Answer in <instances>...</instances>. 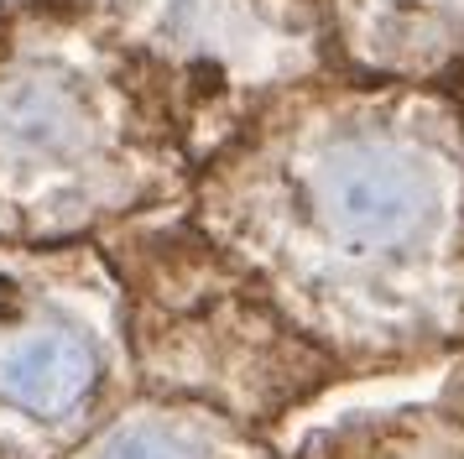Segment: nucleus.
<instances>
[{
  "instance_id": "2",
  "label": "nucleus",
  "mask_w": 464,
  "mask_h": 459,
  "mask_svg": "<svg viewBox=\"0 0 464 459\" xmlns=\"http://www.w3.org/2000/svg\"><path fill=\"white\" fill-rule=\"evenodd\" d=\"M204 142L84 0H0V240H100L188 209Z\"/></svg>"
},
{
  "instance_id": "1",
  "label": "nucleus",
  "mask_w": 464,
  "mask_h": 459,
  "mask_svg": "<svg viewBox=\"0 0 464 459\" xmlns=\"http://www.w3.org/2000/svg\"><path fill=\"white\" fill-rule=\"evenodd\" d=\"M193 225L344 376L464 345V121L443 83L308 73L198 162Z\"/></svg>"
},
{
  "instance_id": "7",
  "label": "nucleus",
  "mask_w": 464,
  "mask_h": 459,
  "mask_svg": "<svg viewBox=\"0 0 464 459\" xmlns=\"http://www.w3.org/2000/svg\"><path fill=\"white\" fill-rule=\"evenodd\" d=\"M63 459H276V449L272 434H256L214 407L136 392Z\"/></svg>"
},
{
  "instance_id": "6",
  "label": "nucleus",
  "mask_w": 464,
  "mask_h": 459,
  "mask_svg": "<svg viewBox=\"0 0 464 459\" xmlns=\"http://www.w3.org/2000/svg\"><path fill=\"white\" fill-rule=\"evenodd\" d=\"M329 68L449 83L464 63V0H318Z\"/></svg>"
},
{
  "instance_id": "8",
  "label": "nucleus",
  "mask_w": 464,
  "mask_h": 459,
  "mask_svg": "<svg viewBox=\"0 0 464 459\" xmlns=\"http://www.w3.org/2000/svg\"><path fill=\"white\" fill-rule=\"evenodd\" d=\"M287 459H464V417L449 413L360 417V423H339L329 434L308 438Z\"/></svg>"
},
{
  "instance_id": "4",
  "label": "nucleus",
  "mask_w": 464,
  "mask_h": 459,
  "mask_svg": "<svg viewBox=\"0 0 464 459\" xmlns=\"http://www.w3.org/2000/svg\"><path fill=\"white\" fill-rule=\"evenodd\" d=\"M136 396L100 240H0V459H63Z\"/></svg>"
},
{
  "instance_id": "3",
  "label": "nucleus",
  "mask_w": 464,
  "mask_h": 459,
  "mask_svg": "<svg viewBox=\"0 0 464 459\" xmlns=\"http://www.w3.org/2000/svg\"><path fill=\"white\" fill-rule=\"evenodd\" d=\"M100 250L126 303L136 392L198 402L272 434L344 376L183 209L110 230Z\"/></svg>"
},
{
  "instance_id": "5",
  "label": "nucleus",
  "mask_w": 464,
  "mask_h": 459,
  "mask_svg": "<svg viewBox=\"0 0 464 459\" xmlns=\"http://www.w3.org/2000/svg\"><path fill=\"white\" fill-rule=\"evenodd\" d=\"M172 79L204 157L276 89L324 73L318 0H84Z\"/></svg>"
}]
</instances>
